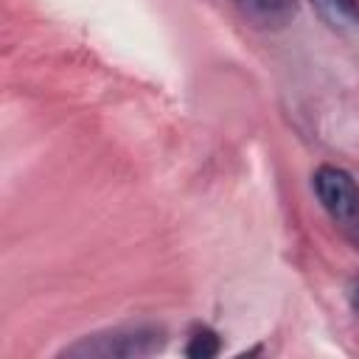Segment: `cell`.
<instances>
[{
  "instance_id": "cell-1",
  "label": "cell",
  "mask_w": 359,
  "mask_h": 359,
  "mask_svg": "<svg viewBox=\"0 0 359 359\" xmlns=\"http://www.w3.org/2000/svg\"><path fill=\"white\" fill-rule=\"evenodd\" d=\"M163 345V331L151 325L137 328H115L107 334H93L79 339L76 345L65 348V356L81 359H129V356H149Z\"/></svg>"
},
{
  "instance_id": "cell-2",
  "label": "cell",
  "mask_w": 359,
  "mask_h": 359,
  "mask_svg": "<svg viewBox=\"0 0 359 359\" xmlns=\"http://www.w3.org/2000/svg\"><path fill=\"white\" fill-rule=\"evenodd\" d=\"M314 194L331 219L348 224L359 219V185L348 171L337 165H320L314 171Z\"/></svg>"
},
{
  "instance_id": "cell-3",
  "label": "cell",
  "mask_w": 359,
  "mask_h": 359,
  "mask_svg": "<svg viewBox=\"0 0 359 359\" xmlns=\"http://www.w3.org/2000/svg\"><path fill=\"white\" fill-rule=\"evenodd\" d=\"M323 22L339 34H359V0H309Z\"/></svg>"
},
{
  "instance_id": "cell-4",
  "label": "cell",
  "mask_w": 359,
  "mask_h": 359,
  "mask_svg": "<svg viewBox=\"0 0 359 359\" xmlns=\"http://www.w3.org/2000/svg\"><path fill=\"white\" fill-rule=\"evenodd\" d=\"M236 6L258 25H283L294 17V0H236Z\"/></svg>"
},
{
  "instance_id": "cell-5",
  "label": "cell",
  "mask_w": 359,
  "mask_h": 359,
  "mask_svg": "<svg viewBox=\"0 0 359 359\" xmlns=\"http://www.w3.org/2000/svg\"><path fill=\"white\" fill-rule=\"evenodd\" d=\"M219 348H222L219 334L213 328H208V325H196L191 339H188V345H185V353L194 356V359H210V356L219 353Z\"/></svg>"
},
{
  "instance_id": "cell-6",
  "label": "cell",
  "mask_w": 359,
  "mask_h": 359,
  "mask_svg": "<svg viewBox=\"0 0 359 359\" xmlns=\"http://www.w3.org/2000/svg\"><path fill=\"white\" fill-rule=\"evenodd\" d=\"M348 300H351V309L359 314V278L351 283V289H348Z\"/></svg>"
},
{
  "instance_id": "cell-7",
  "label": "cell",
  "mask_w": 359,
  "mask_h": 359,
  "mask_svg": "<svg viewBox=\"0 0 359 359\" xmlns=\"http://www.w3.org/2000/svg\"><path fill=\"white\" fill-rule=\"evenodd\" d=\"M353 224H356V236H359V219H356V222H353Z\"/></svg>"
}]
</instances>
